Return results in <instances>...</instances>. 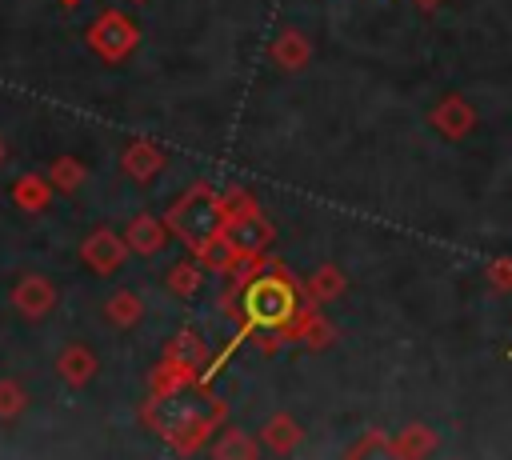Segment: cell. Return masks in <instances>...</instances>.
I'll use <instances>...</instances> for the list:
<instances>
[{"label": "cell", "instance_id": "cell-5", "mask_svg": "<svg viewBox=\"0 0 512 460\" xmlns=\"http://www.w3.org/2000/svg\"><path fill=\"white\" fill-rule=\"evenodd\" d=\"M136 44H140L136 20L124 16V12H116V8L100 12V20L88 28V48H92L100 60H108V64H120Z\"/></svg>", "mask_w": 512, "mask_h": 460}, {"label": "cell", "instance_id": "cell-27", "mask_svg": "<svg viewBox=\"0 0 512 460\" xmlns=\"http://www.w3.org/2000/svg\"><path fill=\"white\" fill-rule=\"evenodd\" d=\"M412 4H416V8H420V12H432V8H440V4H444V0H412Z\"/></svg>", "mask_w": 512, "mask_h": 460}, {"label": "cell", "instance_id": "cell-28", "mask_svg": "<svg viewBox=\"0 0 512 460\" xmlns=\"http://www.w3.org/2000/svg\"><path fill=\"white\" fill-rule=\"evenodd\" d=\"M60 4H64V8H76V4H80V0H60Z\"/></svg>", "mask_w": 512, "mask_h": 460}, {"label": "cell", "instance_id": "cell-2", "mask_svg": "<svg viewBox=\"0 0 512 460\" xmlns=\"http://www.w3.org/2000/svg\"><path fill=\"white\" fill-rule=\"evenodd\" d=\"M308 308V300H304V288L288 276V268L284 264H256L252 268V276L244 280V288H240V296H236V304H232V312H240V324H244V332H260V328H276V332H284L288 336V328L300 320V312Z\"/></svg>", "mask_w": 512, "mask_h": 460}, {"label": "cell", "instance_id": "cell-26", "mask_svg": "<svg viewBox=\"0 0 512 460\" xmlns=\"http://www.w3.org/2000/svg\"><path fill=\"white\" fill-rule=\"evenodd\" d=\"M488 284L496 292H512V256H496L488 264Z\"/></svg>", "mask_w": 512, "mask_h": 460}, {"label": "cell", "instance_id": "cell-20", "mask_svg": "<svg viewBox=\"0 0 512 460\" xmlns=\"http://www.w3.org/2000/svg\"><path fill=\"white\" fill-rule=\"evenodd\" d=\"M104 312H108V320H112L116 328H132V324H140V316H144V300L124 288V292H112V296H108Z\"/></svg>", "mask_w": 512, "mask_h": 460}, {"label": "cell", "instance_id": "cell-22", "mask_svg": "<svg viewBox=\"0 0 512 460\" xmlns=\"http://www.w3.org/2000/svg\"><path fill=\"white\" fill-rule=\"evenodd\" d=\"M48 176H52L56 192H76V188L84 184L88 168H84L76 156H56V160H52V168H48Z\"/></svg>", "mask_w": 512, "mask_h": 460}, {"label": "cell", "instance_id": "cell-24", "mask_svg": "<svg viewBox=\"0 0 512 460\" xmlns=\"http://www.w3.org/2000/svg\"><path fill=\"white\" fill-rule=\"evenodd\" d=\"M216 456H240V460H252L256 456V440H248V432L244 428H228L220 440H216V448H212Z\"/></svg>", "mask_w": 512, "mask_h": 460}, {"label": "cell", "instance_id": "cell-18", "mask_svg": "<svg viewBox=\"0 0 512 460\" xmlns=\"http://www.w3.org/2000/svg\"><path fill=\"white\" fill-rule=\"evenodd\" d=\"M436 452V432L428 424H408L396 432V456L400 460H420Z\"/></svg>", "mask_w": 512, "mask_h": 460}, {"label": "cell", "instance_id": "cell-12", "mask_svg": "<svg viewBox=\"0 0 512 460\" xmlns=\"http://www.w3.org/2000/svg\"><path fill=\"white\" fill-rule=\"evenodd\" d=\"M300 288H304V300H308V308H316V304H328V300L344 296L348 280H344V272H340L336 264H320L316 272H308V280H304Z\"/></svg>", "mask_w": 512, "mask_h": 460}, {"label": "cell", "instance_id": "cell-10", "mask_svg": "<svg viewBox=\"0 0 512 460\" xmlns=\"http://www.w3.org/2000/svg\"><path fill=\"white\" fill-rule=\"evenodd\" d=\"M168 220H156V216H148V212H140V216H132V224H128V232H124V240H128V248L132 252H140V256H156L164 244H168Z\"/></svg>", "mask_w": 512, "mask_h": 460}, {"label": "cell", "instance_id": "cell-4", "mask_svg": "<svg viewBox=\"0 0 512 460\" xmlns=\"http://www.w3.org/2000/svg\"><path fill=\"white\" fill-rule=\"evenodd\" d=\"M228 204V224H224V236L232 240V248L244 256V260H260L268 252V244L276 240V228L268 224V216L256 208V200L248 192H228L224 196Z\"/></svg>", "mask_w": 512, "mask_h": 460}, {"label": "cell", "instance_id": "cell-15", "mask_svg": "<svg viewBox=\"0 0 512 460\" xmlns=\"http://www.w3.org/2000/svg\"><path fill=\"white\" fill-rule=\"evenodd\" d=\"M56 372L68 388H84L92 376H96V356L84 348V344H68L60 356H56Z\"/></svg>", "mask_w": 512, "mask_h": 460}, {"label": "cell", "instance_id": "cell-9", "mask_svg": "<svg viewBox=\"0 0 512 460\" xmlns=\"http://www.w3.org/2000/svg\"><path fill=\"white\" fill-rule=\"evenodd\" d=\"M12 304H16L20 316L40 320V316L52 312V304H56V288H52L48 276H32V272H28V276L16 280V288H12Z\"/></svg>", "mask_w": 512, "mask_h": 460}, {"label": "cell", "instance_id": "cell-21", "mask_svg": "<svg viewBox=\"0 0 512 460\" xmlns=\"http://www.w3.org/2000/svg\"><path fill=\"white\" fill-rule=\"evenodd\" d=\"M200 280H204V264L200 260H180L168 268V288L180 296V300H192L200 292Z\"/></svg>", "mask_w": 512, "mask_h": 460}, {"label": "cell", "instance_id": "cell-23", "mask_svg": "<svg viewBox=\"0 0 512 460\" xmlns=\"http://www.w3.org/2000/svg\"><path fill=\"white\" fill-rule=\"evenodd\" d=\"M348 456H352V460H360V456H396V436H388L384 428H368V432L348 448Z\"/></svg>", "mask_w": 512, "mask_h": 460}, {"label": "cell", "instance_id": "cell-3", "mask_svg": "<svg viewBox=\"0 0 512 460\" xmlns=\"http://www.w3.org/2000/svg\"><path fill=\"white\" fill-rule=\"evenodd\" d=\"M164 220H168V228H172V236L180 244H188L192 252H200L208 240H216L224 232L228 204H224V196L212 184H192L184 196L172 200V208H168Z\"/></svg>", "mask_w": 512, "mask_h": 460}, {"label": "cell", "instance_id": "cell-11", "mask_svg": "<svg viewBox=\"0 0 512 460\" xmlns=\"http://www.w3.org/2000/svg\"><path fill=\"white\" fill-rule=\"evenodd\" d=\"M120 168H124L132 180L148 184V180L164 168V152H160L152 140H132V144L124 148V156H120Z\"/></svg>", "mask_w": 512, "mask_h": 460}, {"label": "cell", "instance_id": "cell-25", "mask_svg": "<svg viewBox=\"0 0 512 460\" xmlns=\"http://www.w3.org/2000/svg\"><path fill=\"white\" fill-rule=\"evenodd\" d=\"M28 404V392L16 384V380H0V420H12L20 416Z\"/></svg>", "mask_w": 512, "mask_h": 460}, {"label": "cell", "instance_id": "cell-14", "mask_svg": "<svg viewBox=\"0 0 512 460\" xmlns=\"http://www.w3.org/2000/svg\"><path fill=\"white\" fill-rule=\"evenodd\" d=\"M308 60H312V44H308L304 32L288 28V32H280V36L272 40V64H276V68H284V72H300Z\"/></svg>", "mask_w": 512, "mask_h": 460}, {"label": "cell", "instance_id": "cell-6", "mask_svg": "<svg viewBox=\"0 0 512 460\" xmlns=\"http://www.w3.org/2000/svg\"><path fill=\"white\" fill-rule=\"evenodd\" d=\"M124 256H128V240L116 236L112 228H96V232H88L84 244H80V260H84L96 276H112V272L124 264Z\"/></svg>", "mask_w": 512, "mask_h": 460}, {"label": "cell", "instance_id": "cell-29", "mask_svg": "<svg viewBox=\"0 0 512 460\" xmlns=\"http://www.w3.org/2000/svg\"><path fill=\"white\" fill-rule=\"evenodd\" d=\"M0 164H4V140H0Z\"/></svg>", "mask_w": 512, "mask_h": 460}, {"label": "cell", "instance_id": "cell-31", "mask_svg": "<svg viewBox=\"0 0 512 460\" xmlns=\"http://www.w3.org/2000/svg\"><path fill=\"white\" fill-rule=\"evenodd\" d=\"M136 4H140V0H136Z\"/></svg>", "mask_w": 512, "mask_h": 460}, {"label": "cell", "instance_id": "cell-7", "mask_svg": "<svg viewBox=\"0 0 512 460\" xmlns=\"http://www.w3.org/2000/svg\"><path fill=\"white\" fill-rule=\"evenodd\" d=\"M164 360H168L172 368H180L188 380H204V368H208V344H204V336H200V332L180 328V332L168 340Z\"/></svg>", "mask_w": 512, "mask_h": 460}, {"label": "cell", "instance_id": "cell-30", "mask_svg": "<svg viewBox=\"0 0 512 460\" xmlns=\"http://www.w3.org/2000/svg\"><path fill=\"white\" fill-rule=\"evenodd\" d=\"M508 356H512V348H508Z\"/></svg>", "mask_w": 512, "mask_h": 460}, {"label": "cell", "instance_id": "cell-19", "mask_svg": "<svg viewBox=\"0 0 512 460\" xmlns=\"http://www.w3.org/2000/svg\"><path fill=\"white\" fill-rule=\"evenodd\" d=\"M196 260H200V264H204L208 272H228V268H236V264H240L244 256H240V252L232 248V240H228V236L220 232L216 240H208V244H204V248L196 252Z\"/></svg>", "mask_w": 512, "mask_h": 460}, {"label": "cell", "instance_id": "cell-17", "mask_svg": "<svg viewBox=\"0 0 512 460\" xmlns=\"http://www.w3.org/2000/svg\"><path fill=\"white\" fill-rule=\"evenodd\" d=\"M260 440H264L272 452H280V456H284V452H292V448L304 440V432H300V424H296L288 412H276V416L260 428Z\"/></svg>", "mask_w": 512, "mask_h": 460}, {"label": "cell", "instance_id": "cell-16", "mask_svg": "<svg viewBox=\"0 0 512 460\" xmlns=\"http://www.w3.org/2000/svg\"><path fill=\"white\" fill-rule=\"evenodd\" d=\"M52 192H56V184H52L48 172H44V176L28 172V176H20V180L12 184V200H16V208H24V212H44V208L52 204Z\"/></svg>", "mask_w": 512, "mask_h": 460}, {"label": "cell", "instance_id": "cell-8", "mask_svg": "<svg viewBox=\"0 0 512 460\" xmlns=\"http://www.w3.org/2000/svg\"><path fill=\"white\" fill-rule=\"evenodd\" d=\"M428 124H432L444 140H464V136L476 128V108H472L464 96H444V100L428 112Z\"/></svg>", "mask_w": 512, "mask_h": 460}, {"label": "cell", "instance_id": "cell-1", "mask_svg": "<svg viewBox=\"0 0 512 460\" xmlns=\"http://www.w3.org/2000/svg\"><path fill=\"white\" fill-rule=\"evenodd\" d=\"M144 424L176 452H196L208 444V436L228 420V404L204 384L188 380L172 392H160L144 404Z\"/></svg>", "mask_w": 512, "mask_h": 460}, {"label": "cell", "instance_id": "cell-13", "mask_svg": "<svg viewBox=\"0 0 512 460\" xmlns=\"http://www.w3.org/2000/svg\"><path fill=\"white\" fill-rule=\"evenodd\" d=\"M288 340H300L308 352H324V348L336 340V328H332L316 308H304L300 320L288 328Z\"/></svg>", "mask_w": 512, "mask_h": 460}]
</instances>
